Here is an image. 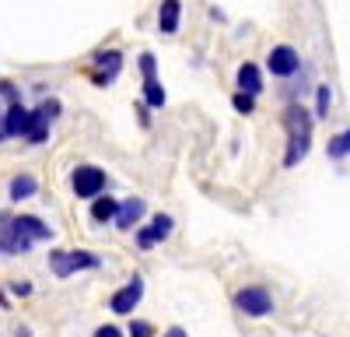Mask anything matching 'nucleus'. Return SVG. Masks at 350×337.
Segmentation results:
<instances>
[{
	"label": "nucleus",
	"mask_w": 350,
	"mask_h": 337,
	"mask_svg": "<svg viewBox=\"0 0 350 337\" xmlns=\"http://www.w3.org/2000/svg\"><path fill=\"white\" fill-rule=\"evenodd\" d=\"M235 109L239 112H252V95H235Z\"/></svg>",
	"instance_id": "412c9836"
},
{
	"label": "nucleus",
	"mask_w": 350,
	"mask_h": 337,
	"mask_svg": "<svg viewBox=\"0 0 350 337\" xmlns=\"http://www.w3.org/2000/svg\"><path fill=\"white\" fill-rule=\"evenodd\" d=\"M18 337H32V330H25V327H21V330H18Z\"/></svg>",
	"instance_id": "393cba45"
},
{
	"label": "nucleus",
	"mask_w": 350,
	"mask_h": 337,
	"mask_svg": "<svg viewBox=\"0 0 350 337\" xmlns=\"http://www.w3.org/2000/svg\"><path fill=\"white\" fill-rule=\"evenodd\" d=\"M140 67H144V92H148V105H165V88L158 84V77H154V56L151 53H144L140 56Z\"/></svg>",
	"instance_id": "0eeeda50"
},
{
	"label": "nucleus",
	"mask_w": 350,
	"mask_h": 337,
	"mask_svg": "<svg viewBox=\"0 0 350 337\" xmlns=\"http://www.w3.org/2000/svg\"><path fill=\"white\" fill-rule=\"evenodd\" d=\"M130 337H151V323H144V320H137V323L130 327Z\"/></svg>",
	"instance_id": "aec40b11"
},
{
	"label": "nucleus",
	"mask_w": 350,
	"mask_h": 337,
	"mask_svg": "<svg viewBox=\"0 0 350 337\" xmlns=\"http://www.w3.org/2000/svg\"><path fill=\"white\" fill-rule=\"evenodd\" d=\"M116 204H120V201H112V197H95L92 218H95V221H109V218H116Z\"/></svg>",
	"instance_id": "dca6fc26"
},
{
	"label": "nucleus",
	"mask_w": 350,
	"mask_h": 337,
	"mask_svg": "<svg viewBox=\"0 0 350 337\" xmlns=\"http://www.w3.org/2000/svg\"><path fill=\"white\" fill-rule=\"evenodd\" d=\"M239 88H242V95H259L262 92V77H259L256 64H242L239 67Z\"/></svg>",
	"instance_id": "4468645a"
},
{
	"label": "nucleus",
	"mask_w": 350,
	"mask_h": 337,
	"mask_svg": "<svg viewBox=\"0 0 350 337\" xmlns=\"http://www.w3.org/2000/svg\"><path fill=\"white\" fill-rule=\"evenodd\" d=\"M70 183H74V193L77 197H98L102 186H105V173H102V168H95V165H77Z\"/></svg>",
	"instance_id": "39448f33"
},
{
	"label": "nucleus",
	"mask_w": 350,
	"mask_h": 337,
	"mask_svg": "<svg viewBox=\"0 0 350 337\" xmlns=\"http://www.w3.org/2000/svg\"><path fill=\"white\" fill-rule=\"evenodd\" d=\"M140 218H144V201L140 197H130V201L116 204V225H120V229H133Z\"/></svg>",
	"instance_id": "f8f14e48"
},
{
	"label": "nucleus",
	"mask_w": 350,
	"mask_h": 337,
	"mask_svg": "<svg viewBox=\"0 0 350 337\" xmlns=\"http://www.w3.org/2000/svg\"><path fill=\"white\" fill-rule=\"evenodd\" d=\"M329 102H333V92L319 88V116H326V112H329Z\"/></svg>",
	"instance_id": "6ab92c4d"
},
{
	"label": "nucleus",
	"mask_w": 350,
	"mask_h": 337,
	"mask_svg": "<svg viewBox=\"0 0 350 337\" xmlns=\"http://www.w3.org/2000/svg\"><path fill=\"white\" fill-rule=\"evenodd\" d=\"M14 292H18V295H28V292H32V285H25V281H18Z\"/></svg>",
	"instance_id": "5701e85b"
},
{
	"label": "nucleus",
	"mask_w": 350,
	"mask_h": 337,
	"mask_svg": "<svg viewBox=\"0 0 350 337\" xmlns=\"http://www.w3.org/2000/svg\"><path fill=\"white\" fill-rule=\"evenodd\" d=\"M28 249H32V242L21 239L14 214H0V253L4 257H18V253H28Z\"/></svg>",
	"instance_id": "7ed1b4c3"
},
{
	"label": "nucleus",
	"mask_w": 350,
	"mask_h": 337,
	"mask_svg": "<svg viewBox=\"0 0 350 337\" xmlns=\"http://www.w3.org/2000/svg\"><path fill=\"white\" fill-rule=\"evenodd\" d=\"M120 60H123L120 53H105V56H98V64H102L98 81H112V77H116V71H120Z\"/></svg>",
	"instance_id": "f3484780"
},
{
	"label": "nucleus",
	"mask_w": 350,
	"mask_h": 337,
	"mask_svg": "<svg viewBox=\"0 0 350 337\" xmlns=\"http://www.w3.org/2000/svg\"><path fill=\"white\" fill-rule=\"evenodd\" d=\"M270 71L277 74V77H291V74H295L298 71V53L295 49H291V46H277V49H270Z\"/></svg>",
	"instance_id": "6e6552de"
},
{
	"label": "nucleus",
	"mask_w": 350,
	"mask_h": 337,
	"mask_svg": "<svg viewBox=\"0 0 350 337\" xmlns=\"http://www.w3.org/2000/svg\"><path fill=\"white\" fill-rule=\"evenodd\" d=\"M144 299V281L140 277H133L130 281V285L126 288H120V292H116L112 295V313H120V316H126V313H133V309H137V302Z\"/></svg>",
	"instance_id": "423d86ee"
},
{
	"label": "nucleus",
	"mask_w": 350,
	"mask_h": 337,
	"mask_svg": "<svg viewBox=\"0 0 350 337\" xmlns=\"http://www.w3.org/2000/svg\"><path fill=\"white\" fill-rule=\"evenodd\" d=\"M235 302H239V309L245 316H267L270 309H273V302H270V292L267 288H259V285H249V288H242L239 295H235Z\"/></svg>",
	"instance_id": "20e7f679"
},
{
	"label": "nucleus",
	"mask_w": 350,
	"mask_h": 337,
	"mask_svg": "<svg viewBox=\"0 0 350 337\" xmlns=\"http://www.w3.org/2000/svg\"><path fill=\"white\" fill-rule=\"evenodd\" d=\"M179 14H183L179 0H165V4H161V11H158V28H161L165 36H172L175 28H179Z\"/></svg>",
	"instance_id": "ddd939ff"
},
{
	"label": "nucleus",
	"mask_w": 350,
	"mask_h": 337,
	"mask_svg": "<svg viewBox=\"0 0 350 337\" xmlns=\"http://www.w3.org/2000/svg\"><path fill=\"white\" fill-rule=\"evenodd\" d=\"M168 232H172V218H168V214H158V218L148 225V229L137 232V242H140V249H151V246L161 242Z\"/></svg>",
	"instance_id": "9d476101"
},
{
	"label": "nucleus",
	"mask_w": 350,
	"mask_h": 337,
	"mask_svg": "<svg viewBox=\"0 0 350 337\" xmlns=\"http://www.w3.org/2000/svg\"><path fill=\"white\" fill-rule=\"evenodd\" d=\"M28 127H32V112H28L25 105H11L8 109V120H4V134L8 137H25L28 134Z\"/></svg>",
	"instance_id": "9b49d317"
},
{
	"label": "nucleus",
	"mask_w": 350,
	"mask_h": 337,
	"mask_svg": "<svg viewBox=\"0 0 350 337\" xmlns=\"http://www.w3.org/2000/svg\"><path fill=\"white\" fill-rule=\"evenodd\" d=\"M350 155V130H343V134H336L333 140H329V158H347Z\"/></svg>",
	"instance_id": "a211bd4d"
},
{
	"label": "nucleus",
	"mask_w": 350,
	"mask_h": 337,
	"mask_svg": "<svg viewBox=\"0 0 350 337\" xmlns=\"http://www.w3.org/2000/svg\"><path fill=\"white\" fill-rule=\"evenodd\" d=\"M14 225H18L21 239H28L32 246L53 236V229H49V225H46V221H39V218H32V214H14Z\"/></svg>",
	"instance_id": "1a4fd4ad"
},
{
	"label": "nucleus",
	"mask_w": 350,
	"mask_h": 337,
	"mask_svg": "<svg viewBox=\"0 0 350 337\" xmlns=\"http://www.w3.org/2000/svg\"><path fill=\"white\" fill-rule=\"evenodd\" d=\"M95 337H123V334H120V327H98Z\"/></svg>",
	"instance_id": "4be33fe9"
},
{
	"label": "nucleus",
	"mask_w": 350,
	"mask_h": 337,
	"mask_svg": "<svg viewBox=\"0 0 350 337\" xmlns=\"http://www.w3.org/2000/svg\"><path fill=\"white\" fill-rule=\"evenodd\" d=\"M49 267L56 277H70L74 271H95L98 267V257L88 249H56L49 257Z\"/></svg>",
	"instance_id": "f03ea898"
},
{
	"label": "nucleus",
	"mask_w": 350,
	"mask_h": 337,
	"mask_svg": "<svg viewBox=\"0 0 350 337\" xmlns=\"http://www.w3.org/2000/svg\"><path fill=\"white\" fill-rule=\"evenodd\" d=\"M165 337H186V330H183V327H172V330H168Z\"/></svg>",
	"instance_id": "b1692460"
},
{
	"label": "nucleus",
	"mask_w": 350,
	"mask_h": 337,
	"mask_svg": "<svg viewBox=\"0 0 350 337\" xmlns=\"http://www.w3.org/2000/svg\"><path fill=\"white\" fill-rule=\"evenodd\" d=\"M39 190V183L32 176H14L11 179V201H25V197H32Z\"/></svg>",
	"instance_id": "2eb2a0df"
},
{
	"label": "nucleus",
	"mask_w": 350,
	"mask_h": 337,
	"mask_svg": "<svg viewBox=\"0 0 350 337\" xmlns=\"http://www.w3.org/2000/svg\"><path fill=\"white\" fill-rule=\"evenodd\" d=\"M287 127H291V145H287V155H284V165H298L305 155H308V145H312V120L301 105H291L287 109Z\"/></svg>",
	"instance_id": "f257e3e1"
}]
</instances>
